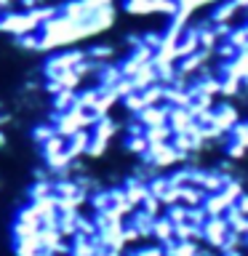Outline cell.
<instances>
[{
  "label": "cell",
  "instance_id": "cell-1",
  "mask_svg": "<svg viewBox=\"0 0 248 256\" xmlns=\"http://www.w3.org/2000/svg\"><path fill=\"white\" fill-rule=\"evenodd\" d=\"M142 163L155 168V171H166V168H171L176 163H187V160H184L182 152L168 142V144H152V147L142 155Z\"/></svg>",
  "mask_w": 248,
  "mask_h": 256
},
{
  "label": "cell",
  "instance_id": "cell-2",
  "mask_svg": "<svg viewBox=\"0 0 248 256\" xmlns=\"http://www.w3.org/2000/svg\"><path fill=\"white\" fill-rule=\"evenodd\" d=\"M227 232H230V227H227V222H224V216H208L206 224H203V243L211 248V251H222Z\"/></svg>",
  "mask_w": 248,
  "mask_h": 256
},
{
  "label": "cell",
  "instance_id": "cell-3",
  "mask_svg": "<svg viewBox=\"0 0 248 256\" xmlns=\"http://www.w3.org/2000/svg\"><path fill=\"white\" fill-rule=\"evenodd\" d=\"M240 110L232 104L230 99H224V102H216L214 104V128H219L222 134H230V128L235 126V123H240Z\"/></svg>",
  "mask_w": 248,
  "mask_h": 256
},
{
  "label": "cell",
  "instance_id": "cell-4",
  "mask_svg": "<svg viewBox=\"0 0 248 256\" xmlns=\"http://www.w3.org/2000/svg\"><path fill=\"white\" fill-rule=\"evenodd\" d=\"M144 128L152 126H166L168 123V104H152V107H144L139 115H134Z\"/></svg>",
  "mask_w": 248,
  "mask_h": 256
},
{
  "label": "cell",
  "instance_id": "cell-5",
  "mask_svg": "<svg viewBox=\"0 0 248 256\" xmlns=\"http://www.w3.org/2000/svg\"><path fill=\"white\" fill-rule=\"evenodd\" d=\"M192 123H195V118L190 115L187 107H168V128H171L174 134L187 131Z\"/></svg>",
  "mask_w": 248,
  "mask_h": 256
},
{
  "label": "cell",
  "instance_id": "cell-6",
  "mask_svg": "<svg viewBox=\"0 0 248 256\" xmlns=\"http://www.w3.org/2000/svg\"><path fill=\"white\" fill-rule=\"evenodd\" d=\"M203 200H206V192L200 190L198 184H187V187H182V190H179V203H182V206H187V208L203 206Z\"/></svg>",
  "mask_w": 248,
  "mask_h": 256
},
{
  "label": "cell",
  "instance_id": "cell-7",
  "mask_svg": "<svg viewBox=\"0 0 248 256\" xmlns=\"http://www.w3.org/2000/svg\"><path fill=\"white\" fill-rule=\"evenodd\" d=\"M152 238H155L160 246H166V243H171V240H174V224L166 219V214L158 216V219L152 222Z\"/></svg>",
  "mask_w": 248,
  "mask_h": 256
},
{
  "label": "cell",
  "instance_id": "cell-8",
  "mask_svg": "<svg viewBox=\"0 0 248 256\" xmlns=\"http://www.w3.org/2000/svg\"><path fill=\"white\" fill-rule=\"evenodd\" d=\"M230 208V203L224 200L222 192H211V195H206L203 200V211L206 216H224V211Z\"/></svg>",
  "mask_w": 248,
  "mask_h": 256
},
{
  "label": "cell",
  "instance_id": "cell-9",
  "mask_svg": "<svg viewBox=\"0 0 248 256\" xmlns=\"http://www.w3.org/2000/svg\"><path fill=\"white\" fill-rule=\"evenodd\" d=\"M144 139H147V144L152 147V144H168L174 139V131L166 126H152V128H144Z\"/></svg>",
  "mask_w": 248,
  "mask_h": 256
},
{
  "label": "cell",
  "instance_id": "cell-10",
  "mask_svg": "<svg viewBox=\"0 0 248 256\" xmlns=\"http://www.w3.org/2000/svg\"><path fill=\"white\" fill-rule=\"evenodd\" d=\"M219 192L224 195V200H227L230 206H235V200H238V198L246 192V184L240 182L238 176H232V179H227V182H224V187H222Z\"/></svg>",
  "mask_w": 248,
  "mask_h": 256
},
{
  "label": "cell",
  "instance_id": "cell-11",
  "mask_svg": "<svg viewBox=\"0 0 248 256\" xmlns=\"http://www.w3.org/2000/svg\"><path fill=\"white\" fill-rule=\"evenodd\" d=\"M126 150L131 152V155L142 158L144 152L150 150V144H147V139H144V134H134V136H126Z\"/></svg>",
  "mask_w": 248,
  "mask_h": 256
},
{
  "label": "cell",
  "instance_id": "cell-12",
  "mask_svg": "<svg viewBox=\"0 0 248 256\" xmlns=\"http://www.w3.org/2000/svg\"><path fill=\"white\" fill-rule=\"evenodd\" d=\"M227 142H235V144H243V147H248V120H240V123H235V126L230 128Z\"/></svg>",
  "mask_w": 248,
  "mask_h": 256
},
{
  "label": "cell",
  "instance_id": "cell-13",
  "mask_svg": "<svg viewBox=\"0 0 248 256\" xmlns=\"http://www.w3.org/2000/svg\"><path fill=\"white\" fill-rule=\"evenodd\" d=\"M166 219L171 224H184V222H187V206H182V203L168 206L166 208Z\"/></svg>",
  "mask_w": 248,
  "mask_h": 256
},
{
  "label": "cell",
  "instance_id": "cell-14",
  "mask_svg": "<svg viewBox=\"0 0 248 256\" xmlns=\"http://www.w3.org/2000/svg\"><path fill=\"white\" fill-rule=\"evenodd\" d=\"M224 155H227V160H243V158L248 155V147L224 139Z\"/></svg>",
  "mask_w": 248,
  "mask_h": 256
},
{
  "label": "cell",
  "instance_id": "cell-15",
  "mask_svg": "<svg viewBox=\"0 0 248 256\" xmlns=\"http://www.w3.org/2000/svg\"><path fill=\"white\" fill-rule=\"evenodd\" d=\"M206 211H203V206H198V208H187V224H192V227H203L206 224Z\"/></svg>",
  "mask_w": 248,
  "mask_h": 256
},
{
  "label": "cell",
  "instance_id": "cell-16",
  "mask_svg": "<svg viewBox=\"0 0 248 256\" xmlns=\"http://www.w3.org/2000/svg\"><path fill=\"white\" fill-rule=\"evenodd\" d=\"M136 254H139V256H166L163 254V246H150V248H142V251H136Z\"/></svg>",
  "mask_w": 248,
  "mask_h": 256
},
{
  "label": "cell",
  "instance_id": "cell-17",
  "mask_svg": "<svg viewBox=\"0 0 248 256\" xmlns=\"http://www.w3.org/2000/svg\"><path fill=\"white\" fill-rule=\"evenodd\" d=\"M235 206H238V211L243 214V216H248V192H243V195L235 200Z\"/></svg>",
  "mask_w": 248,
  "mask_h": 256
},
{
  "label": "cell",
  "instance_id": "cell-18",
  "mask_svg": "<svg viewBox=\"0 0 248 256\" xmlns=\"http://www.w3.org/2000/svg\"><path fill=\"white\" fill-rule=\"evenodd\" d=\"M222 256H248V251H246V248H235V251H227Z\"/></svg>",
  "mask_w": 248,
  "mask_h": 256
},
{
  "label": "cell",
  "instance_id": "cell-19",
  "mask_svg": "<svg viewBox=\"0 0 248 256\" xmlns=\"http://www.w3.org/2000/svg\"><path fill=\"white\" fill-rule=\"evenodd\" d=\"M243 27H246V32H248V22H243Z\"/></svg>",
  "mask_w": 248,
  "mask_h": 256
},
{
  "label": "cell",
  "instance_id": "cell-20",
  "mask_svg": "<svg viewBox=\"0 0 248 256\" xmlns=\"http://www.w3.org/2000/svg\"><path fill=\"white\" fill-rule=\"evenodd\" d=\"M243 54H246V56H248V46H246V48H243Z\"/></svg>",
  "mask_w": 248,
  "mask_h": 256
},
{
  "label": "cell",
  "instance_id": "cell-21",
  "mask_svg": "<svg viewBox=\"0 0 248 256\" xmlns=\"http://www.w3.org/2000/svg\"><path fill=\"white\" fill-rule=\"evenodd\" d=\"M131 256H139V254H136V251H134V254H131Z\"/></svg>",
  "mask_w": 248,
  "mask_h": 256
}]
</instances>
